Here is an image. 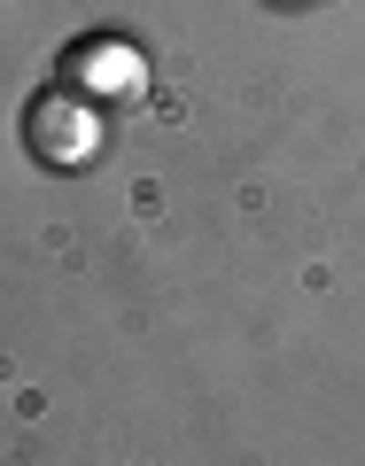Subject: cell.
Segmentation results:
<instances>
[{
    "mask_svg": "<svg viewBox=\"0 0 365 466\" xmlns=\"http://www.w3.org/2000/svg\"><path fill=\"white\" fill-rule=\"evenodd\" d=\"M24 148L39 156V164L70 171L94 156V109H86L78 94H39L32 109H24Z\"/></svg>",
    "mask_w": 365,
    "mask_h": 466,
    "instance_id": "1",
    "label": "cell"
},
{
    "mask_svg": "<svg viewBox=\"0 0 365 466\" xmlns=\"http://www.w3.org/2000/svg\"><path fill=\"white\" fill-rule=\"evenodd\" d=\"M70 86H94V94H109V101H133L140 94V63H133L125 39H86L78 63H70Z\"/></svg>",
    "mask_w": 365,
    "mask_h": 466,
    "instance_id": "2",
    "label": "cell"
}]
</instances>
